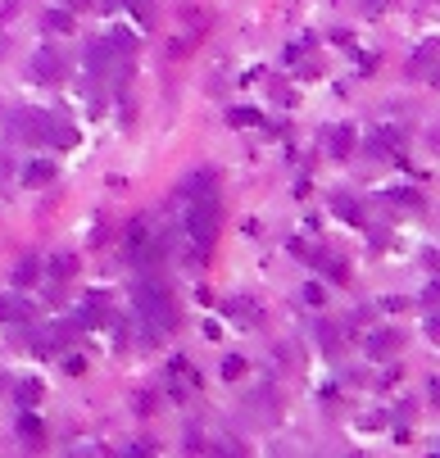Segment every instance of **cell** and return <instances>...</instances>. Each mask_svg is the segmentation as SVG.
I'll return each mask as SVG.
<instances>
[{
  "label": "cell",
  "mask_w": 440,
  "mask_h": 458,
  "mask_svg": "<svg viewBox=\"0 0 440 458\" xmlns=\"http://www.w3.org/2000/svg\"><path fill=\"white\" fill-rule=\"evenodd\" d=\"M104 41H109V55H114V60H123V64L132 60V50H137V36H132L128 27H109Z\"/></svg>",
  "instance_id": "9c48e42d"
},
{
  "label": "cell",
  "mask_w": 440,
  "mask_h": 458,
  "mask_svg": "<svg viewBox=\"0 0 440 458\" xmlns=\"http://www.w3.org/2000/svg\"><path fill=\"white\" fill-rule=\"evenodd\" d=\"M73 272V259H55V277H69Z\"/></svg>",
  "instance_id": "44dd1931"
},
{
  "label": "cell",
  "mask_w": 440,
  "mask_h": 458,
  "mask_svg": "<svg viewBox=\"0 0 440 458\" xmlns=\"http://www.w3.org/2000/svg\"><path fill=\"white\" fill-rule=\"evenodd\" d=\"M399 340H404L399 331H372L368 345H363V354H368V359H390L399 349Z\"/></svg>",
  "instance_id": "52a82bcc"
},
{
  "label": "cell",
  "mask_w": 440,
  "mask_h": 458,
  "mask_svg": "<svg viewBox=\"0 0 440 458\" xmlns=\"http://www.w3.org/2000/svg\"><path fill=\"white\" fill-rule=\"evenodd\" d=\"M55 177V164H46V159H32V164H27V173H23V182L27 186H46Z\"/></svg>",
  "instance_id": "4fadbf2b"
},
{
  "label": "cell",
  "mask_w": 440,
  "mask_h": 458,
  "mask_svg": "<svg viewBox=\"0 0 440 458\" xmlns=\"http://www.w3.org/2000/svg\"><path fill=\"white\" fill-rule=\"evenodd\" d=\"M50 118H55V113H32V109H23V113H14V118H9V137L23 141V146H46V141H50Z\"/></svg>",
  "instance_id": "3957f363"
},
{
  "label": "cell",
  "mask_w": 440,
  "mask_h": 458,
  "mask_svg": "<svg viewBox=\"0 0 440 458\" xmlns=\"http://www.w3.org/2000/svg\"><path fill=\"white\" fill-rule=\"evenodd\" d=\"M422 300H427V304H440V277H436L432 286H427V295H422Z\"/></svg>",
  "instance_id": "ffe728a7"
},
{
  "label": "cell",
  "mask_w": 440,
  "mask_h": 458,
  "mask_svg": "<svg viewBox=\"0 0 440 458\" xmlns=\"http://www.w3.org/2000/svg\"><path fill=\"white\" fill-rule=\"evenodd\" d=\"M322 146L331 150V159H350V150H354V132H350V127H331L327 137H322Z\"/></svg>",
  "instance_id": "30bf717a"
},
{
  "label": "cell",
  "mask_w": 440,
  "mask_h": 458,
  "mask_svg": "<svg viewBox=\"0 0 440 458\" xmlns=\"http://www.w3.org/2000/svg\"><path fill=\"white\" fill-rule=\"evenodd\" d=\"M46 27H50V32H73V14H64V9H50V14H46Z\"/></svg>",
  "instance_id": "2e32d148"
},
{
  "label": "cell",
  "mask_w": 440,
  "mask_h": 458,
  "mask_svg": "<svg viewBox=\"0 0 440 458\" xmlns=\"http://www.w3.org/2000/svg\"><path fill=\"white\" fill-rule=\"evenodd\" d=\"M73 322H78V327H100L104 322V295H87L82 309L73 313Z\"/></svg>",
  "instance_id": "ba28073f"
},
{
  "label": "cell",
  "mask_w": 440,
  "mask_h": 458,
  "mask_svg": "<svg viewBox=\"0 0 440 458\" xmlns=\"http://www.w3.org/2000/svg\"><path fill=\"white\" fill-rule=\"evenodd\" d=\"M313 268H322V272H331V282H345V268H341L336 259H331V254H318V263H313Z\"/></svg>",
  "instance_id": "ac0fdd59"
},
{
  "label": "cell",
  "mask_w": 440,
  "mask_h": 458,
  "mask_svg": "<svg viewBox=\"0 0 440 458\" xmlns=\"http://www.w3.org/2000/svg\"><path fill=\"white\" fill-rule=\"evenodd\" d=\"M223 377H227V381H241V377H245V359L227 354V359H223Z\"/></svg>",
  "instance_id": "e0dca14e"
},
{
  "label": "cell",
  "mask_w": 440,
  "mask_h": 458,
  "mask_svg": "<svg viewBox=\"0 0 440 458\" xmlns=\"http://www.w3.org/2000/svg\"><path fill=\"white\" fill-rule=\"evenodd\" d=\"M304 304H322V286H304Z\"/></svg>",
  "instance_id": "d6986e66"
},
{
  "label": "cell",
  "mask_w": 440,
  "mask_h": 458,
  "mask_svg": "<svg viewBox=\"0 0 440 458\" xmlns=\"http://www.w3.org/2000/svg\"><path fill=\"white\" fill-rule=\"evenodd\" d=\"M14 431H18V440H23L27 450H41V440H46V426H41V417H36L32 408H23V413H18Z\"/></svg>",
  "instance_id": "5b68a950"
},
{
  "label": "cell",
  "mask_w": 440,
  "mask_h": 458,
  "mask_svg": "<svg viewBox=\"0 0 440 458\" xmlns=\"http://www.w3.org/2000/svg\"><path fill=\"white\" fill-rule=\"evenodd\" d=\"M64 368H69V372H82L87 363H82V354H69V359H64Z\"/></svg>",
  "instance_id": "7402d4cb"
},
{
  "label": "cell",
  "mask_w": 440,
  "mask_h": 458,
  "mask_svg": "<svg viewBox=\"0 0 440 458\" xmlns=\"http://www.w3.org/2000/svg\"><path fill=\"white\" fill-rule=\"evenodd\" d=\"M32 78L46 82V87H55V82L64 78V64H60V55H55L50 46H41V50L32 55Z\"/></svg>",
  "instance_id": "277c9868"
},
{
  "label": "cell",
  "mask_w": 440,
  "mask_h": 458,
  "mask_svg": "<svg viewBox=\"0 0 440 458\" xmlns=\"http://www.w3.org/2000/svg\"><path fill=\"white\" fill-rule=\"evenodd\" d=\"M132 300H137V318H141V340H146V345H159V340L173 331V322H177L168 286L150 272V277H141V282H137Z\"/></svg>",
  "instance_id": "6da1fadb"
},
{
  "label": "cell",
  "mask_w": 440,
  "mask_h": 458,
  "mask_svg": "<svg viewBox=\"0 0 440 458\" xmlns=\"http://www.w3.org/2000/svg\"><path fill=\"white\" fill-rule=\"evenodd\" d=\"M27 318H32V300H23V295H0V322L23 327Z\"/></svg>",
  "instance_id": "8992f818"
},
{
  "label": "cell",
  "mask_w": 440,
  "mask_h": 458,
  "mask_svg": "<svg viewBox=\"0 0 440 458\" xmlns=\"http://www.w3.org/2000/svg\"><path fill=\"white\" fill-rule=\"evenodd\" d=\"M36 399H41V381H23L18 386V408H36Z\"/></svg>",
  "instance_id": "5bb4252c"
},
{
  "label": "cell",
  "mask_w": 440,
  "mask_h": 458,
  "mask_svg": "<svg viewBox=\"0 0 440 458\" xmlns=\"http://www.w3.org/2000/svg\"><path fill=\"white\" fill-rule=\"evenodd\" d=\"M331 209H336L341 218H350V223H363V209L354 204V200H345V195H336V200H331Z\"/></svg>",
  "instance_id": "9a60e30c"
},
{
  "label": "cell",
  "mask_w": 440,
  "mask_h": 458,
  "mask_svg": "<svg viewBox=\"0 0 440 458\" xmlns=\"http://www.w3.org/2000/svg\"><path fill=\"white\" fill-rule=\"evenodd\" d=\"M46 146L73 150V146H78V127H73V123H64V118H50V141H46Z\"/></svg>",
  "instance_id": "7c38bea8"
},
{
  "label": "cell",
  "mask_w": 440,
  "mask_h": 458,
  "mask_svg": "<svg viewBox=\"0 0 440 458\" xmlns=\"http://www.w3.org/2000/svg\"><path fill=\"white\" fill-rule=\"evenodd\" d=\"M0 386H5V377H0Z\"/></svg>",
  "instance_id": "cb8c5ba5"
},
{
  "label": "cell",
  "mask_w": 440,
  "mask_h": 458,
  "mask_svg": "<svg viewBox=\"0 0 440 458\" xmlns=\"http://www.w3.org/2000/svg\"><path fill=\"white\" fill-rule=\"evenodd\" d=\"M427 331H432V336H440V313H432V318H427Z\"/></svg>",
  "instance_id": "603a6c76"
},
{
  "label": "cell",
  "mask_w": 440,
  "mask_h": 458,
  "mask_svg": "<svg viewBox=\"0 0 440 458\" xmlns=\"http://www.w3.org/2000/svg\"><path fill=\"white\" fill-rule=\"evenodd\" d=\"M181 232H186V241H191L195 263L209 259V250H214V241H218V195L186 200V223H181Z\"/></svg>",
  "instance_id": "7a4b0ae2"
},
{
  "label": "cell",
  "mask_w": 440,
  "mask_h": 458,
  "mask_svg": "<svg viewBox=\"0 0 440 458\" xmlns=\"http://www.w3.org/2000/svg\"><path fill=\"white\" fill-rule=\"evenodd\" d=\"M41 277H46V268H41V259H36V254H27V259L14 263V286H36Z\"/></svg>",
  "instance_id": "8fae6325"
}]
</instances>
